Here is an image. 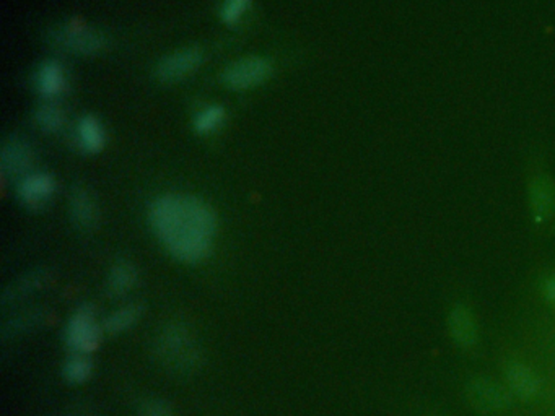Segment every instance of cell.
I'll list each match as a JSON object with an SVG mask.
<instances>
[{
	"mask_svg": "<svg viewBox=\"0 0 555 416\" xmlns=\"http://www.w3.org/2000/svg\"><path fill=\"white\" fill-rule=\"evenodd\" d=\"M69 210H71L73 223L81 230H91L98 223L100 208H98L97 199L85 187H75L71 193Z\"/></svg>",
	"mask_w": 555,
	"mask_h": 416,
	"instance_id": "cell-14",
	"label": "cell"
},
{
	"mask_svg": "<svg viewBox=\"0 0 555 416\" xmlns=\"http://www.w3.org/2000/svg\"><path fill=\"white\" fill-rule=\"evenodd\" d=\"M226 109L217 103H207L194 112L193 128L199 136L209 137L220 132L225 128Z\"/></svg>",
	"mask_w": 555,
	"mask_h": 416,
	"instance_id": "cell-16",
	"label": "cell"
},
{
	"mask_svg": "<svg viewBox=\"0 0 555 416\" xmlns=\"http://www.w3.org/2000/svg\"><path fill=\"white\" fill-rule=\"evenodd\" d=\"M139 272L129 260H118L108 275V291L113 297H124L136 287Z\"/></svg>",
	"mask_w": 555,
	"mask_h": 416,
	"instance_id": "cell-17",
	"label": "cell"
},
{
	"mask_svg": "<svg viewBox=\"0 0 555 416\" xmlns=\"http://www.w3.org/2000/svg\"><path fill=\"white\" fill-rule=\"evenodd\" d=\"M44 281H46V273H30V275L24 277L22 280L16 281L12 287L5 289L4 301L7 303V301H15V299L26 297L34 289L40 288L41 285H44Z\"/></svg>",
	"mask_w": 555,
	"mask_h": 416,
	"instance_id": "cell-22",
	"label": "cell"
},
{
	"mask_svg": "<svg viewBox=\"0 0 555 416\" xmlns=\"http://www.w3.org/2000/svg\"><path fill=\"white\" fill-rule=\"evenodd\" d=\"M56 177L43 169H32L16 183V197L24 207L41 208L56 195Z\"/></svg>",
	"mask_w": 555,
	"mask_h": 416,
	"instance_id": "cell-8",
	"label": "cell"
},
{
	"mask_svg": "<svg viewBox=\"0 0 555 416\" xmlns=\"http://www.w3.org/2000/svg\"><path fill=\"white\" fill-rule=\"evenodd\" d=\"M142 312H144V307L138 305V303H130V305L122 306V307L111 312V314L106 317L105 322L101 324L103 332L110 334V336H120V334L128 332V330L134 327L139 320H140Z\"/></svg>",
	"mask_w": 555,
	"mask_h": 416,
	"instance_id": "cell-18",
	"label": "cell"
},
{
	"mask_svg": "<svg viewBox=\"0 0 555 416\" xmlns=\"http://www.w3.org/2000/svg\"><path fill=\"white\" fill-rule=\"evenodd\" d=\"M57 48L75 56H95L106 48L105 34L81 22H67L53 33Z\"/></svg>",
	"mask_w": 555,
	"mask_h": 416,
	"instance_id": "cell-4",
	"label": "cell"
},
{
	"mask_svg": "<svg viewBox=\"0 0 555 416\" xmlns=\"http://www.w3.org/2000/svg\"><path fill=\"white\" fill-rule=\"evenodd\" d=\"M93 374V361L90 360L89 355L83 353H72L69 360L62 366V376L71 384H83Z\"/></svg>",
	"mask_w": 555,
	"mask_h": 416,
	"instance_id": "cell-20",
	"label": "cell"
},
{
	"mask_svg": "<svg viewBox=\"0 0 555 416\" xmlns=\"http://www.w3.org/2000/svg\"><path fill=\"white\" fill-rule=\"evenodd\" d=\"M446 330L451 342L461 350H473L481 338L477 317L466 303L451 305L446 316Z\"/></svg>",
	"mask_w": 555,
	"mask_h": 416,
	"instance_id": "cell-9",
	"label": "cell"
},
{
	"mask_svg": "<svg viewBox=\"0 0 555 416\" xmlns=\"http://www.w3.org/2000/svg\"><path fill=\"white\" fill-rule=\"evenodd\" d=\"M273 75V64L266 57L248 56L236 59L226 65L222 72V81L226 89L246 91L258 89Z\"/></svg>",
	"mask_w": 555,
	"mask_h": 416,
	"instance_id": "cell-5",
	"label": "cell"
},
{
	"mask_svg": "<svg viewBox=\"0 0 555 416\" xmlns=\"http://www.w3.org/2000/svg\"><path fill=\"white\" fill-rule=\"evenodd\" d=\"M253 12V0H222L218 7L220 20L230 26H238Z\"/></svg>",
	"mask_w": 555,
	"mask_h": 416,
	"instance_id": "cell-21",
	"label": "cell"
},
{
	"mask_svg": "<svg viewBox=\"0 0 555 416\" xmlns=\"http://www.w3.org/2000/svg\"><path fill=\"white\" fill-rule=\"evenodd\" d=\"M426 416H445V415H438V413H434V415H426Z\"/></svg>",
	"mask_w": 555,
	"mask_h": 416,
	"instance_id": "cell-25",
	"label": "cell"
},
{
	"mask_svg": "<svg viewBox=\"0 0 555 416\" xmlns=\"http://www.w3.org/2000/svg\"><path fill=\"white\" fill-rule=\"evenodd\" d=\"M155 238L177 262L199 264L212 254L218 222L214 208L191 194H165L148 208Z\"/></svg>",
	"mask_w": 555,
	"mask_h": 416,
	"instance_id": "cell-1",
	"label": "cell"
},
{
	"mask_svg": "<svg viewBox=\"0 0 555 416\" xmlns=\"http://www.w3.org/2000/svg\"><path fill=\"white\" fill-rule=\"evenodd\" d=\"M33 87L44 101H57L69 89V73L56 59L43 61L33 73Z\"/></svg>",
	"mask_w": 555,
	"mask_h": 416,
	"instance_id": "cell-10",
	"label": "cell"
},
{
	"mask_svg": "<svg viewBox=\"0 0 555 416\" xmlns=\"http://www.w3.org/2000/svg\"><path fill=\"white\" fill-rule=\"evenodd\" d=\"M142 416H177L173 413V410L169 409L165 402L161 401H147L142 403L140 409Z\"/></svg>",
	"mask_w": 555,
	"mask_h": 416,
	"instance_id": "cell-23",
	"label": "cell"
},
{
	"mask_svg": "<svg viewBox=\"0 0 555 416\" xmlns=\"http://www.w3.org/2000/svg\"><path fill=\"white\" fill-rule=\"evenodd\" d=\"M541 289H542V297L546 299V303L555 309V273L549 275L548 279L542 281Z\"/></svg>",
	"mask_w": 555,
	"mask_h": 416,
	"instance_id": "cell-24",
	"label": "cell"
},
{
	"mask_svg": "<svg viewBox=\"0 0 555 416\" xmlns=\"http://www.w3.org/2000/svg\"><path fill=\"white\" fill-rule=\"evenodd\" d=\"M105 124L98 119L93 114H85L75 122L73 128V142L79 147V150L89 155L100 153L106 145Z\"/></svg>",
	"mask_w": 555,
	"mask_h": 416,
	"instance_id": "cell-13",
	"label": "cell"
},
{
	"mask_svg": "<svg viewBox=\"0 0 555 416\" xmlns=\"http://www.w3.org/2000/svg\"><path fill=\"white\" fill-rule=\"evenodd\" d=\"M555 201V189L548 176L534 177L530 184V205L536 223L548 220Z\"/></svg>",
	"mask_w": 555,
	"mask_h": 416,
	"instance_id": "cell-15",
	"label": "cell"
},
{
	"mask_svg": "<svg viewBox=\"0 0 555 416\" xmlns=\"http://www.w3.org/2000/svg\"><path fill=\"white\" fill-rule=\"evenodd\" d=\"M157 355L169 369L193 371L199 364V350L191 332L181 324H169L157 338Z\"/></svg>",
	"mask_w": 555,
	"mask_h": 416,
	"instance_id": "cell-2",
	"label": "cell"
},
{
	"mask_svg": "<svg viewBox=\"0 0 555 416\" xmlns=\"http://www.w3.org/2000/svg\"><path fill=\"white\" fill-rule=\"evenodd\" d=\"M33 120L36 128H41L46 134H56L62 130L65 126V111L57 101H44L41 103L33 114Z\"/></svg>",
	"mask_w": 555,
	"mask_h": 416,
	"instance_id": "cell-19",
	"label": "cell"
},
{
	"mask_svg": "<svg viewBox=\"0 0 555 416\" xmlns=\"http://www.w3.org/2000/svg\"><path fill=\"white\" fill-rule=\"evenodd\" d=\"M505 385L512 395L523 401H532L541 393V379L528 364L520 361H510L503 368Z\"/></svg>",
	"mask_w": 555,
	"mask_h": 416,
	"instance_id": "cell-12",
	"label": "cell"
},
{
	"mask_svg": "<svg viewBox=\"0 0 555 416\" xmlns=\"http://www.w3.org/2000/svg\"><path fill=\"white\" fill-rule=\"evenodd\" d=\"M467 405L479 415H499L512 407L513 395L505 384L487 376H473L464 384Z\"/></svg>",
	"mask_w": 555,
	"mask_h": 416,
	"instance_id": "cell-3",
	"label": "cell"
},
{
	"mask_svg": "<svg viewBox=\"0 0 555 416\" xmlns=\"http://www.w3.org/2000/svg\"><path fill=\"white\" fill-rule=\"evenodd\" d=\"M33 161H34V153H33L32 145L28 144L24 138L12 137L2 145L0 169H2L4 177L10 176L20 179L26 173L32 171Z\"/></svg>",
	"mask_w": 555,
	"mask_h": 416,
	"instance_id": "cell-11",
	"label": "cell"
},
{
	"mask_svg": "<svg viewBox=\"0 0 555 416\" xmlns=\"http://www.w3.org/2000/svg\"><path fill=\"white\" fill-rule=\"evenodd\" d=\"M204 52L196 46H186L169 52L157 65V75L165 83H179L199 71Z\"/></svg>",
	"mask_w": 555,
	"mask_h": 416,
	"instance_id": "cell-7",
	"label": "cell"
},
{
	"mask_svg": "<svg viewBox=\"0 0 555 416\" xmlns=\"http://www.w3.org/2000/svg\"><path fill=\"white\" fill-rule=\"evenodd\" d=\"M101 332L103 327L97 322L93 306L81 305L65 326V344L72 353L89 355L100 345Z\"/></svg>",
	"mask_w": 555,
	"mask_h": 416,
	"instance_id": "cell-6",
	"label": "cell"
}]
</instances>
